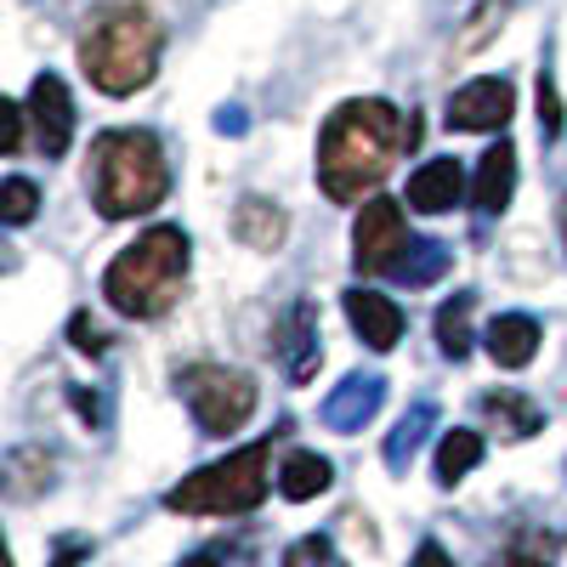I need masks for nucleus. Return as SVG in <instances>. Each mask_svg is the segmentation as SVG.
Segmentation results:
<instances>
[{
	"label": "nucleus",
	"mask_w": 567,
	"mask_h": 567,
	"mask_svg": "<svg viewBox=\"0 0 567 567\" xmlns=\"http://www.w3.org/2000/svg\"><path fill=\"white\" fill-rule=\"evenodd\" d=\"M561 239H567V216H561Z\"/></svg>",
	"instance_id": "72a5a7b5"
},
{
	"label": "nucleus",
	"mask_w": 567,
	"mask_h": 567,
	"mask_svg": "<svg viewBox=\"0 0 567 567\" xmlns=\"http://www.w3.org/2000/svg\"><path fill=\"white\" fill-rule=\"evenodd\" d=\"M381 403H386V374H374V369L347 374V381L323 398V425L341 432V437H352V432H363V425L381 414Z\"/></svg>",
	"instance_id": "9d476101"
},
{
	"label": "nucleus",
	"mask_w": 567,
	"mask_h": 567,
	"mask_svg": "<svg viewBox=\"0 0 567 567\" xmlns=\"http://www.w3.org/2000/svg\"><path fill=\"white\" fill-rule=\"evenodd\" d=\"M471 307H477V296H471V290H460L454 301L437 307V347H443V358H454V363L471 352Z\"/></svg>",
	"instance_id": "4be33fe9"
},
{
	"label": "nucleus",
	"mask_w": 567,
	"mask_h": 567,
	"mask_svg": "<svg viewBox=\"0 0 567 567\" xmlns=\"http://www.w3.org/2000/svg\"><path fill=\"white\" fill-rule=\"evenodd\" d=\"M267 454H272V443H250L239 454H227V460L194 471V477H182L165 494V505L182 516H245L267 499Z\"/></svg>",
	"instance_id": "39448f33"
},
{
	"label": "nucleus",
	"mask_w": 567,
	"mask_h": 567,
	"mask_svg": "<svg viewBox=\"0 0 567 567\" xmlns=\"http://www.w3.org/2000/svg\"><path fill=\"white\" fill-rule=\"evenodd\" d=\"M414 131H420V120L403 114L386 97L341 103L336 114L323 120V136H318V187L336 205L363 199L369 187L386 182V171L398 165L403 142H414Z\"/></svg>",
	"instance_id": "f257e3e1"
},
{
	"label": "nucleus",
	"mask_w": 567,
	"mask_h": 567,
	"mask_svg": "<svg viewBox=\"0 0 567 567\" xmlns=\"http://www.w3.org/2000/svg\"><path fill=\"white\" fill-rule=\"evenodd\" d=\"M409 245H414V233L403 227L398 199H369L363 216H358V227H352V261H358V272H363V278L392 272Z\"/></svg>",
	"instance_id": "0eeeda50"
},
{
	"label": "nucleus",
	"mask_w": 567,
	"mask_h": 567,
	"mask_svg": "<svg viewBox=\"0 0 567 567\" xmlns=\"http://www.w3.org/2000/svg\"><path fill=\"white\" fill-rule=\"evenodd\" d=\"M176 392L187 398V409H194L199 432L210 437H227L239 432V425L256 414V381L245 369H221V363H194L176 374Z\"/></svg>",
	"instance_id": "423d86ee"
},
{
	"label": "nucleus",
	"mask_w": 567,
	"mask_h": 567,
	"mask_svg": "<svg viewBox=\"0 0 567 567\" xmlns=\"http://www.w3.org/2000/svg\"><path fill=\"white\" fill-rule=\"evenodd\" d=\"M539 341H545V329H539V318H528V312H499V318L488 323V358H494L499 369H528L534 352H539Z\"/></svg>",
	"instance_id": "4468645a"
},
{
	"label": "nucleus",
	"mask_w": 567,
	"mask_h": 567,
	"mask_svg": "<svg viewBox=\"0 0 567 567\" xmlns=\"http://www.w3.org/2000/svg\"><path fill=\"white\" fill-rule=\"evenodd\" d=\"M414 567H454V561H449V550H443L437 539H425V545L414 550Z\"/></svg>",
	"instance_id": "c756f323"
},
{
	"label": "nucleus",
	"mask_w": 567,
	"mask_h": 567,
	"mask_svg": "<svg viewBox=\"0 0 567 567\" xmlns=\"http://www.w3.org/2000/svg\"><path fill=\"white\" fill-rule=\"evenodd\" d=\"M284 567H347V561L336 556V545H329L323 534H307V539H296L290 550H284Z\"/></svg>",
	"instance_id": "b1692460"
},
{
	"label": "nucleus",
	"mask_w": 567,
	"mask_h": 567,
	"mask_svg": "<svg viewBox=\"0 0 567 567\" xmlns=\"http://www.w3.org/2000/svg\"><path fill=\"white\" fill-rule=\"evenodd\" d=\"M347 318H352V329H358V341L369 347V352H392L398 341H403V312H398V301L392 296H381V290H347Z\"/></svg>",
	"instance_id": "f8f14e48"
},
{
	"label": "nucleus",
	"mask_w": 567,
	"mask_h": 567,
	"mask_svg": "<svg viewBox=\"0 0 567 567\" xmlns=\"http://www.w3.org/2000/svg\"><path fill=\"white\" fill-rule=\"evenodd\" d=\"M432 425H437V403H414V409L392 425V437H386V465H392V471H409V460L420 454V443L432 437Z\"/></svg>",
	"instance_id": "aec40b11"
},
{
	"label": "nucleus",
	"mask_w": 567,
	"mask_h": 567,
	"mask_svg": "<svg viewBox=\"0 0 567 567\" xmlns=\"http://www.w3.org/2000/svg\"><path fill=\"white\" fill-rule=\"evenodd\" d=\"M216 125H221V131H245V109H221Z\"/></svg>",
	"instance_id": "2f4dec72"
},
{
	"label": "nucleus",
	"mask_w": 567,
	"mask_h": 567,
	"mask_svg": "<svg viewBox=\"0 0 567 567\" xmlns=\"http://www.w3.org/2000/svg\"><path fill=\"white\" fill-rule=\"evenodd\" d=\"M80 556H85V545H80V539H69V545L58 550V561H52V567H74Z\"/></svg>",
	"instance_id": "7c9ffc66"
},
{
	"label": "nucleus",
	"mask_w": 567,
	"mask_h": 567,
	"mask_svg": "<svg viewBox=\"0 0 567 567\" xmlns=\"http://www.w3.org/2000/svg\"><path fill=\"white\" fill-rule=\"evenodd\" d=\"M34 210H40V187L29 176H7V182H0V221L23 227Z\"/></svg>",
	"instance_id": "5701e85b"
},
{
	"label": "nucleus",
	"mask_w": 567,
	"mask_h": 567,
	"mask_svg": "<svg viewBox=\"0 0 567 567\" xmlns=\"http://www.w3.org/2000/svg\"><path fill=\"white\" fill-rule=\"evenodd\" d=\"M182 567H221V561H216V556H187Z\"/></svg>",
	"instance_id": "473e14b6"
},
{
	"label": "nucleus",
	"mask_w": 567,
	"mask_h": 567,
	"mask_svg": "<svg viewBox=\"0 0 567 567\" xmlns=\"http://www.w3.org/2000/svg\"><path fill=\"white\" fill-rule=\"evenodd\" d=\"M539 125H545V136H561V97H556L550 74H539Z\"/></svg>",
	"instance_id": "a878e982"
},
{
	"label": "nucleus",
	"mask_w": 567,
	"mask_h": 567,
	"mask_svg": "<svg viewBox=\"0 0 567 567\" xmlns=\"http://www.w3.org/2000/svg\"><path fill=\"white\" fill-rule=\"evenodd\" d=\"M23 120H29V109H23V103H7V142H0L7 154L23 148Z\"/></svg>",
	"instance_id": "cd10ccee"
},
{
	"label": "nucleus",
	"mask_w": 567,
	"mask_h": 567,
	"mask_svg": "<svg viewBox=\"0 0 567 567\" xmlns=\"http://www.w3.org/2000/svg\"><path fill=\"white\" fill-rule=\"evenodd\" d=\"M477 460H483V437H477V432H465V425H454V432L437 443V483L454 488L465 471H477Z\"/></svg>",
	"instance_id": "412c9836"
},
{
	"label": "nucleus",
	"mask_w": 567,
	"mask_h": 567,
	"mask_svg": "<svg viewBox=\"0 0 567 567\" xmlns=\"http://www.w3.org/2000/svg\"><path fill=\"white\" fill-rule=\"evenodd\" d=\"M69 341H74L80 352H91V358H97V352L109 347V341H103V329H91V318H85V312H74V318H69Z\"/></svg>",
	"instance_id": "bb28decb"
},
{
	"label": "nucleus",
	"mask_w": 567,
	"mask_h": 567,
	"mask_svg": "<svg viewBox=\"0 0 567 567\" xmlns=\"http://www.w3.org/2000/svg\"><path fill=\"white\" fill-rule=\"evenodd\" d=\"M511 114H516V97H511V80L499 74L465 80L449 97V131H499Z\"/></svg>",
	"instance_id": "1a4fd4ad"
},
{
	"label": "nucleus",
	"mask_w": 567,
	"mask_h": 567,
	"mask_svg": "<svg viewBox=\"0 0 567 567\" xmlns=\"http://www.w3.org/2000/svg\"><path fill=\"white\" fill-rule=\"evenodd\" d=\"M449 267H454V250L443 239H414L392 272H398V284H409V290H425V284L449 278Z\"/></svg>",
	"instance_id": "a211bd4d"
},
{
	"label": "nucleus",
	"mask_w": 567,
	"mask_h": 567,
	"mask_svg": "<svg viewBox=\"0 0 567 567\" xmlns=\"http://www.w3.org/2000/svg\"><path fill=\"white\" fill-rule=\"evenodd\" d=\"M278 358H284V369H290L296 386H307L318 374L323 347H318V307L312 301H296L290 312H284V323H278Z\"/></svg>",
	"instance_id": "9b49d317"
},
{
	"label": "nucleus",
	"mask_w": 567,
	"mask_h": 567,
	"mask_svg": "<svg viewBox=\"0 0 567 567\" xmlns=\"http://www.w3.org/2000/svg\"><path fill=\"white\" fill-rule=\"evenodd\" d=\"M29 125H34V148L45 159H63L69 154V136H74V103H69V85L58 74H40L29 85Z\"/></svg>",
	"instance_id": "6e6552de"
},
{
	"label": "nucleus",
	"mask_w": 567,
	"mask_h": 567,
	"mask_svg": "<svg viewBox=\"0 0 567 567\" xmlns=\"http://www.w3.org/2000/svg\"><path fill=\"white\" fill-rule=\"evenodd\" d=\"M511 194H516V148L511 142H494L477 165V182H471V205L483 216H499L511 205Z\"/></svg>",
	"instance_id": "2eb2a0df"
},
{
	"label": "nucleus",
	"mask_w": 567,
	"mask_h": 567,
	"mask_svg": "<svg viewBox=\"0 0 567 567\" xmlns=\"http://www.w3.org/2000/svg\"><path fill=\"white\" fill-rule=\"evenodd\" d=\"M69 398H74V409H80L85 425H103V398H97V392H80V386H74Z\"/></svg>",
	"instance_id": "c85d7f7f"
},
{
	"label": "nucleus",
	"mask_w": 567,
	"mask_h": 567,
	"mask_svg": "<svg viewBox=\"0 0 567 567\" xmlns=\"http://www.w3.org/2000/svg\"><path fill=\"white\" fill-rule=\"evenodd\" d=\"M85 187H91V205L109 221H131V216H148L165 205L171 194V165L154 131H103L97 148H91L85 165Z\"/></svg>",
	"instance_id": "f03ea898"
},
{
	"label": "nucleus",
	"mask_w": 567,
	"mask_h": 567,
	"mask_svg": "<svg viewBox=\"0 0 567 567\" xmlns=\"http://www.w3.org/2000/svg\"><path fill=\"white\" fill-rule=\"evenodd\" d=\"M465 199V171L460 159H425L414 176H409V205L420 216H443Z\"/></svg>",
	"instance_id": "ddd939ff"
},
{
	"label": "nucleus",
	"mask_w": 567,
	"mask_h": 567,
	"mask_svg": "<svg viewBox=\"0 0 567 567\" xmlns=\"http://www.w3.org/2000/svg\"><path fill=\"white\" fill-rule=\"evenodd\" d=\"M550 556H556V534H545V539H516L499 561H488V567H550Z\"/></svg>",
	"instance_id": "393cba45"
},
{
	"label": "nucleus",
	"mask_w": 567,
	"mask_h": 567,
	"mask_svg": "<svg viewBox=\"0 0 567 567\" xmlns=\"http://www.w3.org/2000/svg\"><path fill=\"white\" fill-rule=\"evenodd\" d=\"M483 414L499 425L505 437H534L539 425H545L539 403H534V398H523V392H483Z\"/></svg>",
	"instance_id": "6ab92c4d"
},
{
	"label": "nucleus",
	"mask_w": 567,
	"mask_h": 567,
	"mask_svg": "<svg viewBox=\"0 0 567 567\" xmlns=\"http://www.w3.org/2000/svg\"><path fill=\"white\" fill-rule=\"evenodd\" d=\"M159 52H165V29L148 7L136 0H114V7L80 34V69L103 97H131L159 74Z\"/></svg>",
	"instance_id": "7ed1b4c3"
},
{
	"label": "nucleus",
	"mask_w": 567,
	"mask_h": 567,
	"mask_svg": "<svg viewBox=\"0 0 567 567\" xmlns=\"http://www.w3.org/2000/svg\"><path fill=\"white\" fill-rule=\"evenodd\" d=\"M329 483H336V465H329L323 454H312V449H296L278 465V494L284 499H318Z\"/></svg>",
	"instance_id": "dca6fc26"
},
{
	"label": "nucleus",
	"mask_w": 567,
	"mask_h": 567,
	"mask_svg": "<svg viewBox=\"0 0 567 567\" xmlns=\"http://www.w3.org/2000/svg\"><path fill=\"white\" fill-rule=\"evenodd\" d=\"M233 227H239V239L250 245V250H278L284 245V227H290V216H284L272 199H245L239 205V216H233Z\"/></svg>",
	"instance_id": "f3484780"
},
{
	"label": "nucleus",
	"mask_w": 567,
	"mask_h": 567,
	"mask_svg": "<svg viewBox=\"0 0 567 567\" xmlns=\"http://www.w3.org/2000/svg\"><path fill=\"white\" fill-rule=\"evenodd\" d=\"M187 256H194V245H187L182 227H148L136 233V245H125L109 272H103V296L120 318H165L182 296L187 284Z\"/></svg>",
	"instance_id": "20e7f679"
}]
</instances>
